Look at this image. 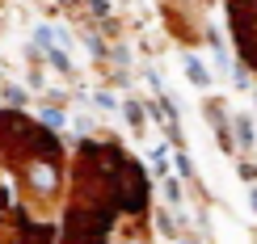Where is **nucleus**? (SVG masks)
Here are the masks:
<instances>
[]
</instances>
